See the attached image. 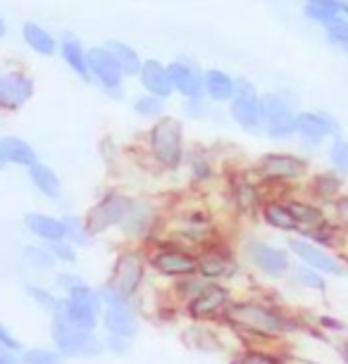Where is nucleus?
<instances>
[{
    "mask_svg": "<svg viewBox=\"0 0 348 364\" xmlns=\"http://www.w3.org/2000/svg\"><path fill=\"white\" fill-rule=\"evenodd\" d=\"M222 324L241 338H251L246 346H270L303 328V321L272 298L243 295L234 298L222 317Z\"/></svg>",
    "mask_w": 348,
    "mask_h": 364,
    "instance_id": "nucleus-1",
    "label": "nucleus"
},
{
    "mask_svg": "<svg viewBox=\"0 0 348 364\" xmlns=\"http://www.w3.org/2000/svg\"><path fill=\"white\" fill-rule=\"evenodd\" d=\"M146 153L158 169L174 174L186 162V136H184L181 119L165 114L162 119L153 122L146 134Z\"/></svg>",
    "mask_w": 348,
    "mask_h": 364,
    "instance_id": "nucleus-2",
    "label": "nucleus"
},
{
    "mask_svg": "<svg viewBox=\"0 0 348 364\" xmlns=\"http://www.w3.org/2000/svg\"><path fill=\"white\" fill-rule=\"evenodd\" d=\"M148 252V269L172 281L196 277V250L184 245L181 240L160 236L146 248Z\"/></svg>",
    "mask_w": 348,
    "mask_h": 364,
    "instance_id": "nucleus-3",
    "label": "nucleus"
},
{
    "mask_svg": "<svg viewBox=\"0 0 348 364\" xmlns=\"http://www.w3.org/2000/svg\"><path fill=\"white\" fill-rule=\"evenodd\" d=\"M146 274H148L146 248L127 245V248H122L117 255H115L112 267H110V277H107L105 284L115 288L122 298L134 305V300L139 298L143 284H146Z\"/></svg>",
    "mask_w": 348,
    "mask_h": 364,
    "instance_id": "nucleus-4",
    "label": "nucleus"
},
{
    "mask_svg": "<svg viewBox=\"0 0 348 364\" xmlns=\"http://www.w3.org/2000/svg\"><path fill=\"white\" fill-rule=\"evenodd\" d=\"M301 109L296 100L286 91H265L260 93V132L270 141H291L296 129V117Z\"/></svg>",
    "mask_w": 348,
    "mask_h": 364,
    "instance_id": "nucleus-5",
    "label": "nucleus"
},
{
    "mask_svg": "<svg viewBox=\"0 0 348 364\" xmlns=\"http://www.w3.org/2000/svg\"><path fill=\"white\" fill-rule=\"evenodd\" d=\"M134 203H136V198L132 193L117 191V188L100 196L84 215L86 229L91 233V238H98L107 231L120 229V226L127 222L129 212L134 210Z\"/></svg>",
    "mask_w": 348,
    "mask_h": 364,
    "instance_id": "nucleus-6",
    "label": "nucleus"
},
{
    "mask_svg": "<svg viewBox=\"0 0 348 364\" xmlns=\"http://www.w3.org/2000/svg\"><path fill=\"white\" fill-rule=\"evenodd\" d=\"M241 255L251 269L268 281L289 279L293 269V257L289 255V250L263 238H246L241 243Z\"/></svg>",
    "mask_w": 348,
    "mask_h": 364,
    "instance_id": "nucleus-7",
    "label": "nucleus"
},
{
    "mask_svg": "<svg viewBox=\"0 0 348 364\" xmlns=\"http://www.w3.org/2000/svg\"><path fill=\"white\" fill-rule=\"evenodd\" d=\"M165 226L160 205L153 198H136L134 210L129 212L127 222L120 226V233L127 243L148 248L153 240L160 238V229Z\"/></svg>",
    "mask_w": 348,
    "mask_h": 364,
    "instance_id": "nucleus-8",
    "label": "nucleus"
},
{
    "mask_svg": "<svg viewBox=\"0 0 348 364\" xmlns=\"http://www.w3.org/2000/svg\"><path fill=\"white\" fill-rule=\"evenodd\" d=\"M241 272V259L231 245L220 238L196 250V274L208 284H224L234 281Z\"/></svg>",
    "mask_w": 348,
    "mask_h": 364,
    "instance_id": "nucleus-9",
    "label": "nucleus"
},
{
    "mask_svg": "<svg viewBox=\"0 0 348 364\" xmlns=\"http://www.w3.org/2000/svg\"><path fill=\"white\" fill-rule=\"evenodd\" d=\"M60 314L74 324L81 331L95 333L100 326V314H103V302H100L98 288L91 284H79L72 288L70 293L63 295V305H60Z\"/></svg>",
    "mask_w": 348,
    "mask_h": 364,
    "instance_id": "nucleus-10",
    "label": "nucleus"
},
{
    "mask_svg": "<svg viewBox=\"0 0 348 364\" xmlns=\"http://www.w3.org/2000/svg\"><path fill=\"white\" fill-rule=\"evenodd\" d=\"M48 331H51L53 348L65 360H72V357H95L103 353V338H98V333L81 331V328L70 324L60 312L51 317V328Z\"/></svg>",
    "mask_w": 348,
    "mask_h": 364,
    "instance_id": "nucleus-11",
    "label": "nucleus"
},
{
    "mask_svg": "<svg viewBox=\"0 0 348 364\" xmlns=\"http://www.w3.org/2000/svg\"><path fill=\"white\" fill-rule=\"evenodd\" d=\"M263 183H298L310 176V162L298 153H265L255 160L253 171Z\"/></svg>",
    "mask_w": 348,
    "mask_h": 364,
    "instance_id": "nucleus-12",
    "label": "nucleus"
},
{
    "mask_svg": "<svg viewBox=\"0 0 348 364\" xmlns=\"http://www.w3.org/2000/svg\"><path fill=\"white\" fill-rule=\"evenodd\" d=\"M286 250L298 264H305L308 269L322 274L325 279H344L348 277V264L332 250H325L320 245L310 243L303 236H291L286 240Z\"/></svg>",
    "mask_w": 348,
    "mask_h": 364,
    "instance_id": "nucleus-13",
    "label": "nucleus"
},
{
    "mask_svg": "<svg viewBox=\"0 0 348 364\" xmlns=\"http://www.w3.org/2000/svg\"><path fill=\"white\" fill-rule=\"evenodd\" d=\"M236 295L227 284H208L194 300L181 307L189 321L194 324H210V321H222L224 312L231 305Z\"/></svg>",
    "mask_w": 348,
    "mask_h": 364,
    "instance_id": "nucleus-14",
    "label": "nucleus"
},
{
    "mask_svg": "<svg viewBox=\"0 0 348 364\" xmlns=\"http://www.w3.org/2000/svg\"><path fill=\"white\" fill-rule=\"evenodd\" d=\"M227 196H229V205L234 210V215L253 219L260 217V208L263 203L268 200L263 191V183L258 181L253 174L248 171H234L227 178Z\"/></svg>",
    "mask_w": 348,
    "mask_h": 364,
    "instance_id": "nucleus-15",
    "label": "nucleus"
},
{
    "mask_svg": "<svg viewBox=\"0 0 348 364\" xmlns=\"http://www.w3.org/2000/svg\"><path fill=\"white\" fill-rule=\"evenodd\" d=\"M337 136H341V127L329 112H325V109H301L298 112L293 139L301 146L320 148L332 139H337Z\"/></svg>",
    "mask_w": 348,
    "mask_h": 364,
    "instance_id": "nucleus-16",
    "label": "nucleus"
},
{
    "mask_svg": "<svg viewBox=\"0 0 348 364\" xmlns=\"http://www.w3.org/2000/svg\"><path fill=\"white\" fill-rule=\"evenodd\" d=\"M33 93H36V84L24 67L10 65L0 70V112H19L31 102Z\"/></svg>",
    "mask_w": 348,
    "mask_h": 364,
    "instance_id": "nucleus-17",
    "label": "nucleus"
},
{
    "mask_svg": "<svg viewBox=\"0 0 348 364\" xmlns=\"http://www.w3.org/2000/svg\"><path fill=\"white\" fill-rule=\"evenodd\" d=\"M88 77L95 86L103 88V93L112 100L125 98V74L115 63V58L107 53L105 46L88 48Z\"/></svg>",
    "mask_w": 348,
    "mask_h": 364,
    "instance_id": "nucleus-18",
    "label": "nucleus"
},
{
    "mask_svg": "<svg viewBox=\"0 0 348 364\" xmlns=\"http://www.w3.org/2000/svg\"><path fill=\"white\" fill-rule=\"evenodd\" d=\"M229 119L246 134L260 132V91L238 77V91L229 102Z\"/></svg>",
    "mask_w": 348,
    "mask_h": 364,
    "instance_id": "nucleus-19",
    "label": "nucleus"
},
{
    "mask_svg": "<svg viewBox=\"0 0 348 364\" xmlns=\"http://www.w3.org/2000/svg\"><path fill=\"white\" fill-rule=\"evenodd\" d=\"M169 81H172L174 93L181 100L203 98V70L191 58H176L167 63Z\"/></svg>",
    "mask_w": 348,
    "mask_h": 364,
    "instance_id": "nucleus-20",
    "label": "nucleus"
},
{
    "mask_svg": "<svg viewBox=\"0 0 348 364\" xmlns=\"http://www.w3.org/2000/svg\"><path fill=\"white\" fill-rule=\"evenodd\" d=\"M238 91V77L220 70V67H210L203 70V98L210 105H229L231 98Z\"/></svg>",
    "mask_w": 348,
    "mask_h": 364,
    "instance_id": "nucleus-21",
    "label": "nucleus"
},
{
    "mask_svg": "<svg viewBox=\"0 0 348 364\" xmlns=\"http://www.w3.org/2000/svg\"><path fill=\"white\" fill-rule=\"evenodd\" d=\"M100 328L105 331V336H120V338L134 341L136 333H139V317H136L134 305L103 307Z\"/></svg>",
    "mask_w": 348,
    "mask_h": 364,
    "instance_id": "nucleus-22",
    "label": "nucleus"
},
{
    "mask_svg": "<svg viewBox=\"0 0 348 364\" xmlns=\"http://www.w3.org/2000/svg\"><path fill=\"white\" fill-rule=\"evenodd\" d=\"M139 84L148 95H155L160 100H169L174 95L172 81H169V72L167 65L160 63V60H143V67L139 72Z\"/></svg>",
    "mask_w": 348,
    "mask_h": 364,
    "instance_id": "nucleus-23",
    "label": "nucleus"
},
{
    "mask_svg": "<svg viewBox=\"0 0 348 364\" xmlns=\"http://www.w3.org/2000/svg\"><path fill=\"white\" fill-rule=\"evenodd\" d=\"M286 208L291 210L293 219H296L298 229H301V236L312 229H317L320 224H325L329 215L320 203H315L312 198H303V196H284Z\"/></svg>",
    "mask_w": 348,
    "mask_h": 364,
    "instance_id": "nucleus-24",
    "label": "nucleus"
},
{
    "mask_svg": "<svg viewBox=\"0 0 348 364\" xmlns=\"http://www.w3.org/2000/svg\"><path fill=\"white\" fill-rule=\"evenodd\" d=\"M344 186H346V178L339 176L337 171L332 169H322V171H315L308 181V198H312L315 203L325 205H332L344 196Z\"/></svg>",
    "mask_w": 348,
    "mask_h": 364,
    "instance_id": "nucleus-25",
    "label": "nucleus"
},
{
    "mask_svg": "<svg viewBox=\"0 0 348 364\" xmlns=\"http://www.w3.org/2000/svg\"><path fill=\"white\" fill-rule=\"evenodd\" d=\"M260 219H263V224L270 226L272 231L286 233L289 238L296 236V233H301L296 219H293V215H291V210L286 208L284 196H268V200H265L263 208H260Z\"/></svg>",
    "mask_w": 348,
    "mask_h": 364,
    "instance_id": "nucleus-26",
    "label": "nucleus"
},
{
    "mask_svg": "<svg viewBox=\"0 0 348 364\" xmlns=\"http://www.w3.org/2000/svg\"><path fill=\"white\" fill-rule=\"evenodd\" d=\"M24 226L38 243H60L65 240V224L63 217L46 215V212H26L24 215Z\"/></svg>",
    "mask_w": 348,
    "mask_h": 364,
    "instance_id": "nucleus-27",
    "label": "nucleus"
},
{
    "mask_svg": "<svg viewBox=\"0 0 348 364\" xmlns=\"http://www.w3.org/2000/svg\"><path fill=\"white\" fill-rule=\"evenodd\" d=\"M0 155H3L5 164L22 167L26 171H29L33 164L41 162L38 150L33 148L29 141L19 139V136H0Z\"/></svg>",
    "mask_w": 348,
    "mask_h": 364,
    "instance_id": "nucleus-28",
    "label": "nucleus"
},
{
    "mask_svg": "<svg viewBox=\"0 0 348 364\" xmlns=\"http://www.w3.org/2000/svg\"><path fill=\"white\" fill-rule=\"evenodd\" d=\"M58 53L63 63L72 70V74H77L81 81H91V77H88V48H84V43L74 33H65L60 38Z\"/></svg>",
    "mask_w": 348,
    "mask_h": 364,
    "instance_id": "nucleus-29",
    "label": "nucleus"
},
{
    "mask_svg": "<svg viewBox=\"0 0 348 364\" xmlns=\"http://www.w3.org/2000/svg\"><path fill=\"white\" fill-rule=\"evenodd\" d=\"M26 174H29V183L38 196L48 198V200H60L63 198V181H60L58 171L51 164L38 162Z\"/></svg>",
    "mask_w": 348,
    "mask_h": 364,
    "instance_id": "nucleus-30",
    "label": "nucleus"
},
{
    "mask_svg": "<svg viewBox=\"0 0 348 364\" xmlns=\"http://www.w3.org/2000/svg\"><path fill=\"white\" fill-rule=\"evenodd\" d=\"M186 171L189 178L196 186H208L217 178V164L213 162V155L206 148H191L186 153Z\"/></svg>",
    "mask_w": 348,
    "mask_h": 364,
    "instance_id": "nucleus-31",
    "label": "nucleus"
},
{
    "mask_svg": "<svg viewBox=\"0 0 348 364\" xmlns=\"http://www.w3.org/2000/svg\"><path fill=\"white\" fill-rule=\"evenodd\" d=\"M22 41L26 43L29 50L43 58H53L60 50V41L53 31H48L46 26H41L38 22H26L22 26Z\"/></svg>",
    "mask_w": 348,
    "mask_h": 364,
    "instance_id": "nucleus-32",
    "label": "nucleus"
},
{
    "mask_svg": "<svg viewBox=\"0 0 348 364\" xmlns=\"http://www.w3.org/2000/svg\"><path fill=\"white\" fill-rule=\"evenodd\" d=\"M107 53L115 58V63L125 74V79H139V72L143 67V58L139 55L134 46H129L127 41H120V38H112L105 43Z\"/></svg>",
    "mask_w": 348,
    "mask_h": 364,
    "instance_id": "nucleus-33",
    "label": "nucleus"
},
{
    "mask_svg": "<svg viewBox=\"0 0 348 364\" xmlns=\"http://www.w3.org/2000/svg\"><path fill=\"white\" fill-rule=\"evenodd\" d=\"M184 341L189 343L191 348L203 350V353H217L222 348L220 336L215 333V328L210 324H191L184 328Z\"/></svg>",
    "mask_w": 348,
    "mask_h": 364,
    "instance_id": "nucleus-34",
    "label": "nucleus"
},
{
    "mask_svg": "<svg viewBox=\"0 0 348 364\" xmlns=\"http://www.w3.org/2000/svg\"><path fill=\"white\" fill-rule=\"evenodd\" d=\"M231 364H286L284 353L270 346H243Z\"/></svg>",
    "mask_w": 348,
    "mask_h": 364,
    "instance_id": "nucleus-35",
    "label": "nucleus"
},
{
    "mask_svg": "<svg viewBox=\"0 0 348 364\" xmlns=\"http://www.w3.org/2000/svg\"><path fill=\"white\" fill-rule=\"evenodd\" d=\"M303 15L305 19H310V22H315L325 29L327 24H332L334 19L341 17V0H305Z\"/></svg>",
    "mask_w": 348,
    "mask_h": 364,
    "instance_id": "nucleus-36",
    "label": "nucleus"
},
{
    "mask_svg": "<svg viewBox=\"0 0 348 364\" xmlns=\"http://www.w3.org/2000/svg\"><path fill=\"white\" fill-rule=\"evenodd\" d=\"M348 236V233L341 229V226L337 222H332V217L327 219L325 224H320L317 229H312L308 233H303V238H308L310 243H315L320 245V248H325V250H337L339 245H341V240H344Z\"/></svg>",
    "mask_w": 348,
    "mask_h": 364,
    "instance_id": "nucleus-37",
    "label": "nucleus"
},
{
    "mask_svg": "<svg viewBox=\"0 0 348 364\" xmlns=\"http://www.w3.org/2000/svg\"><path fill=\"white\" fill-rule=\"evenodd\" d=\"M24 291H26V295H29V300L33 302V305L41 307L43 312H48L51 317L60 312V305H63V295H58L56 291H53V288L38 284V281H26Z\"/></svg>",
    "mask_w": 348,
    "mask_h": 364,
    "instance_id": "nucleus-38",
    "label": "nucleus"
},
{
    "mask_svg": "<svg viewBox=\"0 0 348 364\" xmlns=\"http://www.w3.org/2000/svg\"><path fill=\"white\" fill-rule=\"evenodd\" d=\"M289 281L301 291H310V293H325L327 291V279L322 274L308 269L305 264L293 262V269L289 274Z\"/></svg>",
    "mask_w": 348,
    "mask_h": 364,
    "instance_id": "nucleus-39",
    "label": "nucleus"
},
{
    "mask_svg": "<svg viewBox=\"0 0 348 364\" xmlns=\"http://www.w3.org/2000/svg\"><path fill=\"white\" fill-rule=\"evenodd\" d=\"M22 259L33 272H56V267H58L51 248H48V245H41V243L22 248Z\"/></svg>",
    "mask_w": 348,
    "mask_h": 364,
    "instance_id": "nucleus-40",
    "label": "nucleus"
},
{
    "mask_svg": "<svg viewBox=\"0 0 348 364\" xmlns=\"http://www.w3.org/2000/svg\"><path fill=\"white\" fill-rule=\"evenodd\" d=\"M327 160H329L332 171L344 178L348 176V139L344 134L327 143Z\"/></svg>",
    "mask_w": 348,
    "mask_h": 364,
    "instance_id": "nucleus-41",
    "label": "nucleus"
},
{
    "mask_svg": "<svg viewBox=\"0 0 348 364\" xmlns=\"http://www.w3.org/2000/svg\"><path fill=\"white\" fill-rule=\"evenodd\" d=\"M63 224H65V240L67 243H72L74 248H86L88 243H91V233L86 229V222L84 217L79 215H65L63 217Z\"/></svg>",
    "mask_w": 348,
    "mask_h": 364,
    "instance_id": "nucleus-42",
    "label": "nucleus"
},
{
    "mask_svg": "<svg viewBox=\"0 0 348 364\" xmlns=\"http://www.w3.org/2000/svg\"><path fill=\"white\" fill-rule=\"evenodd\" d=\"M165 109H167V102L155 98V95H148V93H141L139 98L134 100V112L143 117V119H153L158 122L165 117Z\"/></svg>",
    "mask_w": 348,
    "mask_h": 364,
    "instance_id": "nucleus-43",
    "label": "nucleus"
},
{
    "mask_svg": "<svg viewBox=\"0 0 348 364\" xmlns=\"http://www.w3.org/2000/svg\"><path fill=\"white\" fill-rule=\"evenodd\" d=\"M206 286H208V281H203V279L196 274V277H186V279L174 281V284H172V295H174V300L184 307L186 302L194 300L196 295L201 293Z\"/></svg>",
    "mask_w": 348,
    "mask_h": 364,
    "instance_id": "nucleus-44",
    "label": "nucleus"
},
{
    "mask_svg": "<svg viewBox=\"0 0 348 364\" xmlns=\"http://www.w3.org/2000/svg\"><path fill=\"white\" fill-rule=\"evenodd\" d=\"M22 364H65V357L56 348H24L19 355Z\"/></svg>",
    "mask_w": 348,
    "mask_h": 364,
    "instance_id": "nucleus-45",
    "label": "nucleus"
},
{
    "mask_svg": "<svg viewBox=\"0 0 348 364\" xmlns=\"http://www.w3.org/2000/svg\"><path fill=\"white\" fill-rule=\"evenodd\" d=\"M325 38H327V43H332L334 48L348 50V19L339 17V19H334L332 24H327Z\"/></svg>",
    "mask_w": 348,
    "mask_h": 364,
    "instance_id": "nucleus-46",
    "label": "nucleus"
},
{
    "mask_svg": "<svg viewBox=\"0 0 348 364\" xmlns=\"http://www.w3.org/2000/svg\"><path fill=\"white\" fill-rule=\"evenodd\" d=\"M53 252V257H56L58 264H74L79 257V250L74 248L72 243H67V240H60V243H51L48 245Z\"/></svg>",
    "mask_w": 348,
    "mask_h": 364,
    "instance_id": "nucleus-47",
    "label": "nucleus"
},
{
    "mask_svg": "<svg viewBox=\"0 0 348 364\" xmlns=\"http://www.w3.org/2000/svg\"><path fill=\"white\" fill-rule=\"evenodd\" d=\"M0 350H3V353H10V355H22V350H24L22 341H19L3 321H0Z\"/></svg>",
    "mask_w": 348,
    "mask_h": 364,
    "instance_id": "nucleus-48",
    "label": "nucleus"
},
{
    "mask_svg": "<svg viewBox=\"0 0 348 364\" xmlns=\"http://www.w3.org/2000/svg\"><path fill=\"white\" fill-rule=\"evenodd\" d=\"M132 350V341L129 338H120V336H103V353L110 355H127Z\"/></svg>",
    "mask_w": 348,
    "mask_h": 364,
    "instance_id": "nucleus-49",
    "label": "nucleus"
},
{
    "mask_svg": "<svg viewBox=\"0 0 348 364\" xmlns=\"http://www.w3.org/2000/svg\"><path fill=\"white\" fill-rule=\"evenodd\" d=\"M315 324L322 328L325 333H348L346 321H341L339 317H332V314H320L315 319Z\"/></svg>",
    "mask_w": 348,
    "mask_h": 364,
    "instance_id": "nucleus-50",
    "label": "nucleus"
},
{
    "mask_svg": "<svg viewBox=\"0 0 348 364\" xmlns=\"http://www.w3.org/2000/svg\"><path fill=\"white\" fill-rule=\"evenodd\" d=\"M332 222H337L348 233V193H344L332 205Z\"/></svg>",
    "mask_w": 348,
    "mask_h": 364,
    "instance_id": "nucleus-51",
    "label": "nucleus"
},
{
    "mask_svg": "<svg viewBox=\"0 0 348 364\" xmlns=\"http://www.w3.org/2000/svg\"><path fill=\"white\" fill-rule=\"evenodd\" d=\"M79 284H84V279H81L79 274H74V272H60V274H56V288H58V291H63V295L70 293L72 288H77Z\"/></svg>",
    "mask_w": 348,
    "mask_h": 364,
    "instance_id": "nucleus-52",
    "label": "nucleus"
},
{
    "mask_svg": "<svg viewBox=\"0 0 348 364\" xmlns=\"http://www.w3.org/2000/svg\"><path fill=\"white\" fill-rule=\"evenodd\" d=\"M208 105L210 102L206 98H196V100H184V112L191 119H203L208 114Z\"/></svg>",
    "mask_w": 348,
    "mask_h": 364,
    "instance_id": "nucleus-53",
    "label": "nucleus"
},
{
    "mask_svg": "<svg viewBox=\"0 0 348 364\" xmlns=\"http://www.w3.org/2000/svg\"><path fill=\"white\" fill-rule=\"evenodd\" d=\"M0 364H22V362H19V355H10L0 350Z\"/></svg>",
    "mask_w": 348,
    "mask_h": 364,
    "instance_id": "nucleus-54",
    "label": "nucleus"
},
{
    "mask_svg": "<svg viewBox=\"0 0 348 364\" xmlns=\"http://www.w3.org/2000/svg\"><path fill=\"white\" fill-rule=\"evenodd\" d=\"M339 355H341V360L348 364V336L339 343Z\"/></svg>",
    "mask_w": 348,
    "mask_h": 364,
    "instance_id": "nucleus-55",
    "label": "nucleus"
},
{
    "mask_svg": "<svg viewBox=\"0 0 348 364\" xmlns=\"http://www.w3.org/2000/svg\"><path fill=\"white\" fill-rule=\"evenodd\" d=\"M8 36V22H5V17L0 15V38Z\"/></svg>",
    "mask_w": 348,
    "mask_h": 364,
    "instance_id": "nucleus-56",
    "label": "nucleus"
},
{
    "mask_svg": "<svg viewBox=\"0 0 348 364\" xmlns=\"http://www.w3.org/2000/svg\"><path fill=\"white\" fill-rule=\"evenodd\" d=\"M341 17L348 19V0H346V3H341Z\"/></svg>",
    "mask_w": 348,
    "mask_h": 364,
    "instance_id": "nucleus-57",
    "label": "nucleus"
},
{
    "mask_svg": "<svg viewBox=\"0 0 348 364\" xmlns=\"http://www.w3.org/2000/svg\"><path fill=\"white\" fill-rule=\"evenodd\" d=\"M5 167H8V164H5V160H3V155H0V171H3Z\"/></svg>",
    "mask_w": 348,
    "mask_h": 364,
    "instance_id": "nucleus-58",
    "label": "nucleus"
},
{
    "mask_svg": "<svg viewBox=\"0 0 348 364\" xmlns=\"http://www.w3.org/2000/svg\"><path fill=\"white\" fill-rule=\"evenodd\" d=\"M346 55H348V50H346Z\"/></svg>",
    "mask_w": 348,
    "mask_h": 364,
    "instance_id": "nucleus-59",
    "label": "nucleus"
}]
</instances>
